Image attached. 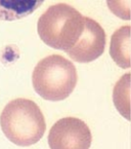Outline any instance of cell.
<instances>
[{
	"label": "cell",
	"instance_id": "obj_1",
	"mask_svg": "<svg viewBox=\"0 0 131 149\" xmlns=\"http://www.w3.org/2000/svg\"><path fill=\"white\" fill-rule=\"evenodd\" d=\"M3 134L18 146H31L43 137L46 123L41 109L35 102L19 98L10 101L0 115Z\"/></svg>",
	"mask_w": 131,
	"mask_h": 149
},
{
	"label": "cell",
	"instance_id": "obj_2",
	"mask_svg": "<svg viewBox=\"0 0 131 149\" xmlns=\"http://www.w3.org/2000/svg\"><path fill=\"white\" fill-rule=\"evenodd\" d=\"M84 27V17L66 3L48 7L38 20L37 31L48 46L69 52L80 37Z\"/></svg>",
	"mask_w": 131,
	"mask_h": 149
},
{
	"label": "cell",
	"instance_id": "obj_3",
	"mask_svg": "<svg viewBox=\"0 0 131 149\" xmlns=\"http://www.w3.org/2000/svg\"><path fill=\"white\" fill-rule=\"evenodd\" d=\"M78 76L74 64L59 55H50L36 65L32 74L35 92L48 101H63L77 84Z\"/></svg>",
	"mask_w": 131,
	"mask_h": 149
},
{
	"label": "cell",
	"instance_id": "obj_4",
	"mask_svg": "<svg viewBox=\"0 0 131 149\" xmlns=\"http://www.w3.org/2000/svg\"><path fill=\"white\" fill-rule=\"evenodd\" d=\"M92 136L88 125L76 117H63L49 131L50 149H89Z\"/></svg>",
	"mask_w": 131,
	"mask_h": 149
},
{
	"label": "cell",
	"instance_id": "obj_5",
	"mask_svg": "<svg viewBox=\"0 0 131 149\" xmlns=\"http://www.w3.org/2000/svg\"><path fill=\"white\" fill-rule=\"evenodd\" d=\"M105 42V33L103 27L93 19L84 17L83 31L78 41L67 53L75 62L90 63L103 54Z\"/></svg>",
	"mask_w": 131,
	"mask_h": 149
},
{
	"label": "cell",
	"instance_id": "obj_6",
	"mask_svg": "<svg viewBox=\"0 0 131 149\" xmlns=\"http://www.w3.org/2000/svg\"><path fill=\"white\" fill-rule=\"evenodd\" d=\"M110 55L121 68L130 67V26H123L113 33Z\"/></svg>",
	"mask_w": 131,
	"mask_h": 149
},
{
	"label": "cell",
	"instance_id": "obj_7",
	"mask_svg": "<svg viewBox=\"0 0 131 149\" xmlns=\"http://www.w3.org/2000/svg\"><path fill=\"white\" fill-rule=\"evenodd\" d=\"M42 0H0V20L14 21L32 13Z\"/></svg>",
	"mask_w": 131,
	"mask_h": 149
},
{
	"label": "cell",
	"instance_id": "obj_8",
	"mask_svg": "<svg viewBox=\"0 0 131 149\" xmlns=\"http://www.w3.org/2000/svg\"><path fill=\"white\" fill-rule=\"evenodd\" d=\"M130 73H126L120 78L114 88V104L118 111L129 120V100H130Z\"/></svg>",
	"mask_w": 131,
	"mask_h": 149
}]
</instances>
